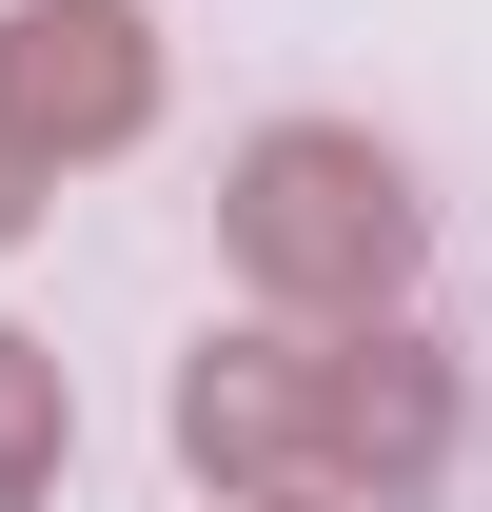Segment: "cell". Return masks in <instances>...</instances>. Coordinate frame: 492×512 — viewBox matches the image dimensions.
<instances>
[{
	"mask_svg": "<svg viewBox=\"0 0 492 512\" xmlns=\"http://www.w3.org/2000/svg\"><path fill=\"white\" fill-rule=\"evenodd\" d=\"M158 434H178V473L197 493H315L335 473V335H296V316H217L178 355V394H158Z\"/></svg>",
	"mask_w": 492,
	"mask_h": 512,
	"instance_id": "cell-2",
	"label": "cell"
},
{
	"mask_svg": "<svg viewBox=\"0 0 492 512\" xmlns=\"http://www.w3.org/2000/svg\"><path fill=\"white\" fill-rule=\"evenodd\" d=\"M433 453H453V355L433 335H335V473L315 493H355V512H394V493H433Z\"/></svg>",
	"mask_w": 492,
	"mask_h": 512,
	"instance_id": "cell-4",
	"label": "cell"
},
{
	"mask_svg": "<svg viewBox=\"0 0 492 512\" xmlns=\"http://www.w3.org/2000/svg\"><path fill=\"white\" fill-rule=\"evenodd\" d=\"M217 256H237L256 316L374 335L414 296V256H433V197H414V158L374 119H256L237 158H217Z\"/></svg>",
	"mask_w": 492,
	"mask_h": 512,
	"instance_id": "cell-1",
	"label": "cell"
},
{
	"mask_svg": "<svg viewBox=\"0 0 492 512\" xmlns=\"http://www.w3.org/2000/svg\"><path fill=\"white\" fill-rule=\"evenodd\" d=\"M0 119L40 138L60 178L158 138V20L138 0H0Z\"/></svg>",
	"mask_w": 492,
	"mask_h": 512,
	"instance_id": "cell-3",
	"label": "cell"
},
{
	"mask_svg": "<svg viewBox=\"0 0 492 512\" xmlns=\"http://www.w3.org/2000/svg\"><path fill=\"white\" fill-rule=\"evenodd\" d=\"M256 512H355V493H256Z\"/></svg>",
	"mask_w": 492,
	"mask_h": 512,
	"instance_id": "cell-7",
	"label": "cell"
},
{
	"mask_svg": "<svg viewBox=\"0 0 492 512\" xmlns=\"http://www.w3.org/2000/svg\"><path fill=\"white\" fill-rule=\"evenodd\" d=\"M60 473H79V375H60V335L0 316V512H60Z\"/></svg>",
	"mask_w": 492,
	"mask_h": 512,
	"instance_id": "cell-5",
	"label": "cell"
},
{
	"mask_svg": "<svg viewBox=\"0 0 492 512\" xmlns=\"http://www.w3.org/2000/svg\"><path fill=\"white\" fill-rule=\"evenodd\" d=\"M40 217H60V158H40V138H20V119H0V256H20V237H40Z\"/></svg>",
	"mask_w": 492,
	"mask_h": 512,
	"instance_id": "cell-6",
	"label": "cell"
}]
</instances>
